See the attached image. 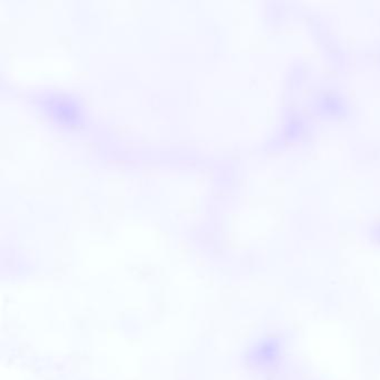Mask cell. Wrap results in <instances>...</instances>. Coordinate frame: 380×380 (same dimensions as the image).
<instances>
[{
    "label": "cell",
    "instance_id": "obj_1",
    "mask_svg": "<svg viewBox=\"0 0 380 380\" xmlns=\"http://www.w3.org/2000/svg\"><path fill=\"white\" fill-rule=\"evenodd\" d=\"M45 110L48 115L55 121L60 122V124L75 126L81 122V114L79 107L62 96H51L48 99V104H45Z\"/></svg>",
    "mask_w": 380,
    "mask_h": 380
}]
</instances>
